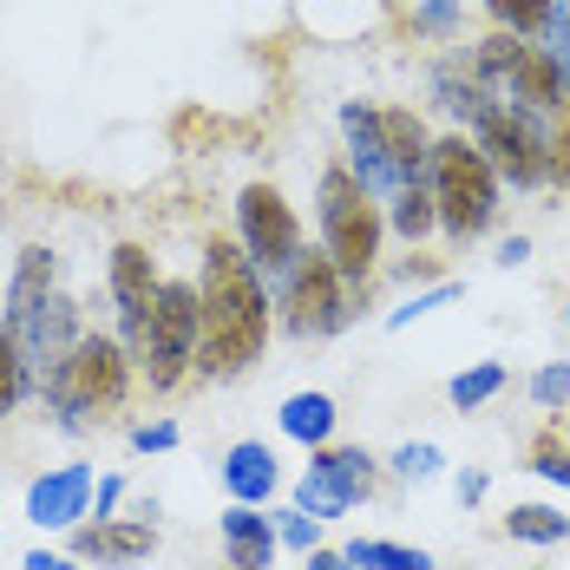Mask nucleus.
I'll return each mask as SVG.
<instances>
[{
	"label": "nucleus",
	"mask_w": 570,
	"mask_h": 570,
	"mask_svg": "<svg viewBox=\"0 0 570 570\" xmlns=\"http://www.w3.org/2000/svg\"><path fill=\"white\" fill-rule=\"evenodd\" d=\"M204 335H197V374L204 381H236L243 367L263 361L269 342V295L263 269L243 256L236 236H210L204 249Z\"/></svg>",
	"instance_id": "obj_1"
},
{
	"label": "nucleus",
	"mask_w": 570,
	"mask_h": 570,
	"mask_svg": "<svg viewBox=\"0 0 570 570\" xmlns=\"http://www.w3.org/2000/svg\"><path fill=\"white\" fill-rule=\"evenodd\" d=\"M40 387L53 400L59 426L79 433L86 413H112L118 400H125V387H131V354L112 335H79V342L66 347V361H53L40 374Z\"/></svg>",
	"instance_id": "obj_2"
},
{
	"label": "nucleus",
	"mask_w": 570,
	"mask_h": 570,
	"mask_svg": "<svg viewBox=\"0 0 570 570\" xmlns=\"http://www.w3.org/2000/svg\"><path fill=\"white\" fill-rule=\"evenodd\" d=\"M426 184H433V204H440V229H446L453 243H472V236L492 229V217H499V177H492L485 151H479L465 131L433 138Z\"/></svg>",
	"instance_id": "obj_3"
},
{
	"label": "nucleus",
	"mask_w": 570,
	"mask_h": 570,
	"mask_svg": "<svg viewBox=\"0 0 570 570\" xmlns=\"http://www.w3.org/2000/svg\"><path fill=\"white\" fill-rule=\"evenodd\" d=\"M315 204H322V249L335 256V269H342L347 283H367L374 276V256H381V236H387V217L374 210V197L354 184L347 165H328L322 171Z\"/></svg>",
	"instance_id": "obj_4"
},
{
	"label": "nucleus",
	"mask_w": 570,
	"mask_h": 570,
	"mask_svg": "<svg viewBox=\"0 0 570 570\" xmlns=\"http://www.w3.org/2000/svg\"><path fill=\"white\" fill-rule=\"evenodd\" d=\"M197 335H204V295L197 283H158L151 295V315H145V347H138V367L158 394H171L177 381L197 367Z\"/></svg>",
	"instance_id": "obj_5"
},
{
	"label": "nucleus",
	"mask_w": 570,
	"mask_h": 570,
	"mask_svg": "<svg viewBox=\"0 0 570 570\" xmlns=\"http://www.w3.org/2000/svg\"><path fill=\"white\" fill-rule=\"evenodd\" d=\"M283 322L288 335H335L347 322V276L328 249H302L283 276Z\"/></svg>",
	"instance_id": "obj_6"
},
{
	"label": "nucleus",
	"mask_w": 570,
	"mask_h": 570,
	"mask_svg": "<svg viewBox=\"0 0 570 570\" xmlns=\"http://www.w3.org/2000/svg\"><path fill=\"white\" fill-rule=\"evenodd\" d=\"M236 243L263 276H288V263L302 256V224L288 210V197L276 184H243L236 197Z\"/></svg>",
	"instance_id": "obj_7"
},
{
	"label": "nucleus",
	"mask_w": 570,
	"mask_h": 570,
	"mask_svg": "<svg viewBox=\"0 0 570 570\" xmlns=\"http://www.w3.org/2000/svg\"><path fill=\"white\" fill-rule=\"evenodd\" d=\"M472 145L485 151V165L499 184H518V190H538L544 177H551V151H544V131H538V118L518 112V106H499V112L485 118L479 131H472Z\"/></svg>",
	"instance_id": "obj_8"
},
{
	"label": "nucleus",
	"mask_w": 570,
	"mask_h": 570,
	"mask_svg": "<svg viewBox=\"0 0 570 570\" xmlns=\"http://www.w3.org/2000/svg\"><path fill=\"white\" fill-rule=\"evenodd\" d=\"M158 551V518H86L72 524V558L79 564L131 570Z\"/></svg>",
	"instance_id": "obj_9"
},
{
	"label": "nucleus",
	"mask_w": 570,
	"mask_h": 570,
	"mask_svg": "<svg viewBox=\"0 0 570 570\" xmlns=\"http://www.w3.org/2000/svg\"><path fill=\"white\" fill-rule=\"evenodd\" d=\"M92 485H99L92 465H53L27 485V518L40 531H72V524L92 518Z\"/></svg>",
	"instance_id": "obj_10"
},
{
	"label": "nucleus",
	"mask_w": 570,
	"mask_h": 570,
	"mask_svg": "<svg viewBox=\"0 0 570 570\" xmlns=\"http://www.w3.org/2000/svg\"><path fill=\"white\" fill-rule=\"evenodd\" d=\"M342 131H347V171L367 197H400V171L387 158V138H381V112L347 99L342 106Z\"/></svg>",
	"instance_id": "obj_11"
},
{
	"label": "nucleus",
	"mask_w": 570,
	"mask_h": 570,
	"mask_svg": "<svg viewBox=\"0 0 570 570\" xmlns=\"http://www.w3.org/2000/svg\"><path fill=\"white\" fill-rule=\"evenodd\" d=\"M151 295H158L151 249H145V243H118L112 249V302H118V322H125V354H131V361H138V347H145Z\"/></svg>",
	"instance_id": "obj_12"
},
{
	"label": "nucleus",
	"mask_w": 570,
	"mask_h": 570,
	"mask_svg": "<svg viewBox=\"0 0 570 570\" xmlns=\"http://www.w3.org/2000/svg\"><path fill=\"white\" fill-rule=\"evenodd\" d=\"M276 518L263 505H229L224 512V564L229 570H269L276 564Z\"/></svg>",
	"instance_id": "obj_13"
},
{
	"label": "nucleus",
	"mask_w": 570,
	"mask_h": 570,
	"mask_svg": "<svg viewBox=\"0 0 570 570\" xmlns=\"http://www.w3.org/2000/svg\"><path fill=\"white\" fill-rule=\"evenodd\" d=\"M381 138H387V158H394V171H400V190L426 184V165H433L426 118L413 112V106H381Z\"/></svg>",
	"instance_id": "obj_14"
},
{
	"label": "nucleus",
	"mask_w": 570,
	"mask_h": 570,
	"mask_svg": "<svg viewBox=\"0 0 570 570\" xmlns=\"http://www.w3.org/2000/svg\"><path fill=\"white\" fill-rule=\"evenodd\" d=\"M224 485L236 505H269L276 499V453L263 440H236L224 453Z\"/></svg>",
	"instance_id": "obj_15"
},
{
	"label": "nucleus",
	"mask_w": 570,
	"mask_h": 570,
	"mask_svg": "<svg viewBox=\"0 0 570 570\" xmlns=\"http://www.w3.org/2000/svg\"><path fill=\"white\" fill-rule=\"evenodd\" d=\"M53 295V249H20V269H13V288H7V328L13 322H27L40 302Z\"/></svg>",
	"instance_id": "obj_16"
},
{
	"label": "nucleus",
	"mask_w": 570,
	"mask_h": 570,
	"mask_svg": "<svg viewBox=\"0 0 570 570\" xmlns=\"http://www.w3.org/2000/svg\"><path fill=\"white\" fill-rule=\"evenodd\" d=\"M276 420H283L288 440H302V446H328L342 413H335V400H328V394H288Z\"/></svg>",
	"instance_id": "obj_17"
},
{
	"label": "nucleus",
	"mask_w": 570,
	"mask_h": 570,
	"mask_svg": "<svg viewBox=\"0 0 570 570\" xmlns=\"http://www.w3.org/2000/svg\"><path fill=\"white\" fill-rule=\"evenodd\" d=\"M308 465H315V472H328L354 505H361V499H374V459L361 453V446H315Z\"/></svg>",
	"instance_id": "obj_18"
},
{
	"label": "nucleus",
	"mask_w": 570,
	"mask_h": 570,
	"mask_svg": "<svg viewBox=\"0 0 570 570\" xmlns=\"http://www.w3.org/2000/svg\"><path fill=\"white\" fill-rule=\"evenodd\" d=\"M387 224L406 236V243H426L433 229H440V204H433V184H406L394 197V210H387Z\"/></svg>",
	"instance_id": "obj_19"
},
{
	"label": "nucleus",
	"mask_w": 570,
	"mask_h": 570,
	"mask_svg": "<svg viewBox=\"0 0 570 570\" xmlns=\"http://www.w3.org/2000/svg\"><path fill=\"white\" fill-rule=\"evenodd\" d=\"M347 564L354 570H433V558L413 551V544H387V538H354Z\"/></svg>",
	"instance_id": "obj_20"
},
{
	"label": "nucleus",
	"mask_w": 570,
	"mask_h": 570,
	"mask_svg": "<svg viewBox=\"0 0 570 570\" xmlns=\"http://www.w3.org/2000/svg\"><path fill=\"white\" fill-rule=\"evenodd\" d=\"M505 531H512L518 544H564L570 518L558 512V505H512V512H505Z\"/></svg>",
	"instance_id": "obj_21"
},
{
	"label": "nucleus",
	"mask_w": 570,
	"mask_h": 570,
	"mask_svg": "<svg viewBox=\"0 0 570 570\" xmlns=\"http://www.w3.org/2000/svg\"><path fill=\"white\" fill-rule=\"evenodd\" d=\"M295 512H308V518H322V524H328V518L354 512V499H347L328 472H315V465H308V472H302V485H295Z\"/></svg>",
	"instance_id": "obj_22"
},
{
	"label": "nucleus",
	"mask_w": 570,
	"mask_h": 570,
	"mask_svg": "<svg viewBox=\"0 0 570 570\" xmlns=\"http://www.w3.org/2000/svg\"><path fill=\"white\" fill-rule=\"evenodd\" d=\"M505 387V367L499 361H479V367H465V374H453V387H446V400H453L459 413H472V406H485V400Z\"/></svg>",
	"instance_id": "obj_23"
},
{
	"label": "nucleus",
	"mask_w": 570,
	"mask_h": 570,
	"mask_svg": "<svg viewBox=\"0 0 570 570\" xmlns=\"http://www.w3.org/2000/svg\"><path fill=\"white\" fill-rule=\"evenodd\" d=\"M485 7H492V20H499L505 33H518V40H538L558 0H485Z\"/></svg>",
	"instance_id": "obj_24"
},
{
	"label": "nucleus",
	"mask_w": 570,
	"mask_h": 570,
	"mask_svg": "<svg viewBox=\"0 0 570 570\" xmlns=\"http://www.w3.org/2000/svg\"><path fill=\"white\" fill-rule=\"evenodd\" d=\"M27 381H33V367H27V354H20V342L0 328V420L20 406V394H27Z\"/></svg>",
	"instance_id": "obj_25"
},
{
	"label": "nucleus",
	"mask_w": 570,
	"mask_h": 570,
	"mask_svg": "<svg viewBox=\"0 0 570 570\" xmlns=\"http://www.w3.org/2000/svg\"><path fill=\"white\" fill-rule=\"evenodd\" d=\"M524 465H531L538 479H551V485H564V492H570V440L538 433V440H531V453H524Z\"/></svg>",
	"instance_id": "obj_26"
},
{
	"label": "nucleus",
	"mask_w": 570,
	"mask_h": 570,
	"mask_svg": "<svg viewBox=\"0 0 570 570\" xmlns=\"http://www.w3.org/2000/svg\"><path fill=\"white\" fill-rule=\"evenodd\" d=\"M440 465H446V459H440V446H426V440H406V446L394 453V472L400 479H413V485L440 479Z\"/></svg>",
	"instance_id": "obj_27"
},
{
	"label": "nucleus",
	"mask_w": 570,
	"mask_h": 570,
	"mask_svg": "<svg viewBox=\"0 0 570 570\" xmlns=\"http://www.w3.org/2000/svg\"><path fill=\"white\" fill-rule=\"evenodd\" d=\"M276 518V538H283L288 551H322V518H308V512H269Z\"/></svg>",
	"instance_id": "obj_28"
},
{
	"label": "nucleus",
	"mask_w": 570,
	"mask_h": 570,
	"mask_svg": "<svg viewBox=\"0 0 570 570\" xmlns=\"http://www.w3.org/2000/svg\"><path fill=\"white\" fill-rule=\"evenodd\" d=\"M531 400H538V406H564L570 400V361L538 367V374H531Z\"/></svg>",
	"instance_id": "obj_29"
},
{
	"label": "nucleus",
	"mask_w": 570,
	"mask_h": 570,
	"mask_svg": "<svg viewBox=\"0 0 570 570\" xmlns=\"http://www.w3.org/2000/svg\"><path fill=\"white\" fill-rule=\"evenodd\" d=\"M453 295H459V283H440V288H426V295H413L406 308H394V315H387V328H406V322H420V315H433V308H446Z\"/></svg>",
	"instance_id": "obj_30"
},
{
	"label": "nucleus",
	"mask_w": 570,
	"mask_h": 570,
	"mask_svg": "<svg viewBox=\"0 0 570 570\" xmlns=\"http://www.w3.org/2000/svg\"><path fill=\"white\" fill-rule=\"evenodd\" d=\"M544 151H551V184H570V106L558 112V131L544 138Z\"/></svg>",
	"instance_id": "obj_31"
},
{
	"label": "nucleus",
	"mask_w": 570,
	"mask_h": 570,
	"mask_svg": "<svg viewBox=\"0 0 570 570\" xmlns=\"http://www.w3.org/2000/svg\"><path fill=\"white\" fill-rule=\"evenodd\" d=\"M413 27H420V33H453L459 27V0H426V7L413 13Z\"/></svg>",
	"instance_id": "obj_32"
},
{
	"label": "nucleus",
	"mask_w": 570,
	"mask_h": 570,
	"mask_svg": "<svg viewBox=\"0 0 570 570\" xmlns=\"http://www.w3.org/2000/svg\"><path fill=\"white\" fill-rule=\"evenodd\" d=\"M131 446H138V453H171V446H177V426H171V420H151V426H131Z\"/></svg>",
	"instance_id": "obj_33"
},
{
	"label": "nucleus",
	"mask_w": 570,
	"mask_h": 570,
	"mask_svg": "<svg viewBox=\"0 0 570 570\" xmlns=\"http://www.w3.org/2000/svg\"><path fill=\"white\" fill-rule=\"evenodd\" d=\"M118 499H125V479H118V472H106V479L92 485V512L112 518V512H118Z\"/></svg>",
	"instance_id": "obj_34"
},
{
	"label": "nucleus",
	"mask_w": 570,
	"mask_h": 570,
	"mask_svg": "<svg viewBox=\"0 0 570 570\" xmlns=\"http://www.w3.org/2000/svg\"><path fill=\"white\" fill-rule=\"evenodd\" d=\"M518 263H531V236H505L499 243V269H518Z\"/></svg>",
	"instance_id": "obj_35"
},
{
	"label": "nucleus",
	"mask_w": 570,
	"mask_h": 570,
	"mask_svg": "<svg viewBox=\"0 0 570 570\" xmlns=\"http://www.w3.org/2000/svg\"><path fill=\"white\" fill-rule=\"evenodd\" d=\"M485 485H492V479H485V472H459V505H479V499H485Z\"/></svg>",
	"instance_id": "obj_36"
},
{
	"label": "nucleus",
	"mask_w": 570,
	"mask_h": 570,
	"mask_svg": "<svg viewBox=\"0 0 570 570\" xmlns=\"http://www.w3.org/2000/svg\"><path fill=\"white\" fill-rule=\"evenodd\" d=\"M308 570H354V564H347V551H328L322 544V551H308Z\"/></svg>",
	"instance_id": "obj_37"
},
{
	"label": "nucleus",
	"mask_w": 570,
	"mask_h": 570,
	"mask_svg": "<svg viewBox=\"0 0 570 570\" xmlns=\"http://www.w3.org/2000/svg\"><path fill=\"white\" fill-rule=\"evenodd\" d=\"M53 564H59L53 551H27V570H53Z\"/></svg>",
	"instance_id": "obj_38"
},
{
	"label": "nucleus",
	"mask_w": 570,
	"mask_h": 570,
	"mask_svg": "<svg viewBox=\"0 0 570 570\" xmlns=\"http://www.w3.org/2000/svg\"><path fill=\"white\" fill-rule=\"evenodd\" d=\"M53 570H79V558H59V564Z\"/></svg>",
	"instance_id": "obj_39"
},
{
	"label": "nucleus",
	"mask_w": 570,
	"mask_h": 570,
	"mask_svg": "<svg viewBox=\"0 0 570 570\" xmlns=\"http://www.w3.org/2000/svg\"><path fill=\"white\" fill-rule=\"evenodd\" d=\"M564 315H570V308H564Z\"/></svg>",
	"instance_id": "obj_40"
}]
</instances>
